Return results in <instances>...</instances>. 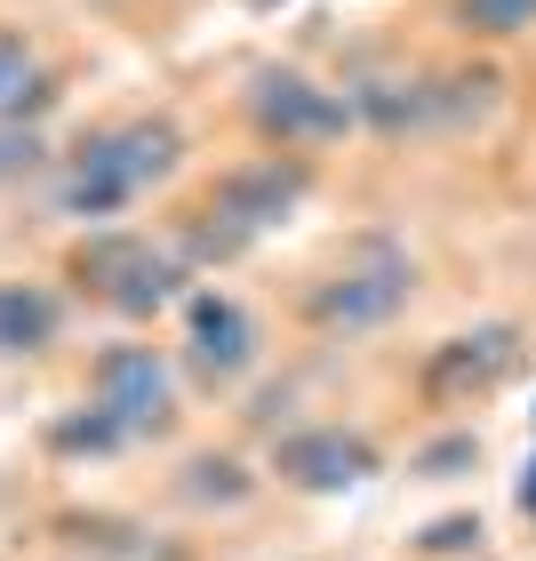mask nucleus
Segmentation results:
<instances>
[{
	"mask_svg": "<svg viewBox=\"0 0 536 561\" xmlns=\"http://www.w3.org/2000/svg\"><path fill=\"white\" fill-rule=\"evenodd\" d=\"M248 121H257V137L272 152H313V145H337V137L361 129V121H352V96L321 89L313 72H296V65H265L257 81H248Z\"/></svg>",
	"mask_w": 536,
	"mask_h": 561,
	"instance_id": "20e7f679",
	"label": "nucleus"
},
{
	"mask_svg": "<svg viewBox=\"0 0 536 561\" xmlns=\"http://www.w3.org/2000/svg\"><path fill=\"white\" fill-rule=\"evenodd\" d=\"M248 9H272V0H248Z\"/></svg>",
	"mask_w": 536,
	"mask_h": 561,
	"instance_id": "6ab92c4d",
	"label": "nucleus"
},
{
	"mask_svg": "<svg viewBox=\"0 0 536 561\" xmlns=\"http://www.w3.org/2000/svg\"><path fill=\"white\" fill-rule=\"evenodd\" d=\"M65 273L81 280L96 305H113L120 321H152L161 305L193 297V289H185V280H193L185 249H161V241L129 233V225H89V241L72 249V265H65Z\"/></svg>",
	"mask_w": 536,
	"mask_h": 561,
	"instance_id": "7ed1b4c3",
	"label": "nucleus"
},
{
	"mask_svg": "<svg viewBox=\"0 0 536 561\" xmlns=\"http://www.w3.org/2000/svg\"><path fill=\"white\" fill-rule=\"evenodd\" d=\"M272 473H280V490L345 497V490H361V481L385 473V449H376L361 425H296V433L272 442Z\"/></svg>",
	"mask_w": 536,
	"mask_h": 561,
	"instance_id": "423d86ee",
	"label": "nucleus"
},
{
	"mask_svg": "<svg viewBox=\"0 0 536 561\" xmlns=\"http://www.w3.org/2000/svg\"><path fill=\"white\" fill-rule=\"evenodd\" d=\"M513 505H521V514L536 522V457H528V466H521V490H513Z\"/></svg>",
	"mask_w": 536,
	"mask_h": 561,
	"instance_id": "a211bd4d",
	"label": "nucleus"
},
{
	"mask_svg": "<svg viewBox=\"0 0 536 561\" xmlns=\"http://www.w3.org/2000/svg\"><path fill=\"white\" fill-rule=\"evenodd\" d=\"M473 466H480V433H448V442L417 449V481H456V473H473Z\"/></svg>",
	"mask_w": 536,
	"mask_h": 561,
	"instance_id": "dca6fc26",
	"label": "nucleus"
},
{
	"mask_svg": "<svg viewBox=\"0 0 536 561\" xmlns=\"http://www.w3.org/2000/svg\"><path fill=\"white\" fill-rule=\"evenodd\" d=\"M40 442H48V457H113V449H129V433H120V417L96 410V401H81V410L48 417Z\"/></svg>",
	"mask_w": 536,
	"mask_h": 561,
	"instance_id": "f8f14e48",
	"label": "nucleus"
},
{
	"mask_svg": "<svg viewBox=\"0 0 536 561\" xmlns=\"http://www.w3.org/2000/svg\"><path fill=\"white\" fill-rule=\"evenodd\" d=\"M48 96H57V81H48L40 48L16 33V24H0V121H33Z\"/></svg>",
	"mask_w": 536,
	"mask_h": 561,
	"instance_id": "9b49d317",
	"label": "nucleus"
},
{
	"mask_svg": "<svg viewBox=\"0 0 536 561\" xmlns=\"http://www.w3.org/2000/svg\"><path fill=\"white\" fill-rule=\"evenodd\" d=\"M513 362H521V329H513V321H480V329H465V337L432 345L424 393H432V401H473V393L504 386Z\"/></svg>",
	"mask_w": 536,
	"mask_h": 561,
	"instance_id": "1a4fd4ad",
	"label": "nucleus"
},
{
	"mask_svg": "<svg viewBox=\"0 0 536 561\" xmlns=\"http://www.w3.org/2000/svg\"><path fill=\"white\" fill-rule=\"evenodd\" d=\"M40 161H48V145L33 121H0V185H24Z\"/></svg>",
	"mask_w": 536,
	"mask_h": 561,
	"instance_id": "2eb2a0df",
	"label": "nucleus"
},
{
	"mask_svg": "<svg viewBox=\"0 0 536 561\" xmlns=\"http://www.w3.org/2000/svg\"><path fill=\"white\" fill-rule=\"evenodd\" d=\"M257 353H265V337H257V313L241 297H224V289L185 297V369L200 386H241L257 369Z\"/></svg>",
	"mask_w": 536,
	"mask_h": 561,
	"instance_id": "6e6552de",
	"label": "nucleus"
},
{
	"mask_svg": "<svg viewBox=\"0 0 536 561\" xmlns=\"http://www.w3.org/2000/svg\"><path fill=\"white\" fill-rule=\"evenodd\" d=\"M456 24L480 41H521L536 33V0H456Z\"/></svg>",
	"mask_w": 536,
	"mask_h": 561,
	"instance_id": "4468645a",
	"label": "nucleus"
},
{
	"mask_svg": "<svg viewBox=\"0 0 536 561\" xmlns=\"http://www.w3.org/2000/svg\"><path fill=\"white\" fill-rule=\"evenodd\" d=\"M176 490H185L193 505H248V497H257V473H248L241 457H193Z\"/></svg>",
	"mask_w": 536,
	"mask_h": 561,
	"instance_id": "ddd939ff",
	"label": "nucleus"
},
{
	"mask_svg": "<svg viewBox=\"0 0 536 561\" xmlns=\"http://www.w3.org/2000/svg\"><path fill=\"white\" fill-rule=\"evenodd\" d=\"M408 297H417V257H408L393 233H361L313 289H304V321L328 329V337H369V329H385Z\"/></svg>",
	"mask_w": 536,
	"mask_h": 561,
	"instance_id": "f03ea898",
	"label": "nucleus"
},
{
	"mask_svg": "<svg viewBox=\"0 0 536 561\" xmlns=\"http://www.w3.org/2000/svg\"><path fill=\"white\" fill-rule=\"evenodd\" d=\"M417 546H424V553H473V546H480V522H473V514H448V522H432Z\"/></svg>",
	"mask_w": 536,
	"mask_h": 561,
	"instance_id": "f3484780",
	"label": "nucleus"
},
{
	"mask_svg": "<svg viewBox=\"0 0 536 561\" xmlns=\"http://www.w3.org/2000/svg\"><path fill=\"white\" fill-rule=\"evenodd\" d=\"M304 193H313V169H304L296 152H257V161L224 169L217 185H209V217L224 225V233L257 241V233H272V225L296 217Z\"/></svg>",
	"mask_w": 536,
	"mask_h": 561,
	"instance_id": "0eeeda50",
	"label": "nucleus"
},
{
	"mask_svg": "<svg viewBox=\"0 0 536 561\" xmlns=\"http://www.w3.org/2000/svg\"><path fill=\"white\" fill-rule=\"evenodd\" d=\"M65 337V297L48 280H0V362H40Z\"/></svg>",
	"mask_w": 536,
	"mask_h": 561,
	"instance_id": "9d476101",
	"label": "nucleus"
},
{
	"mask_svg": "<svg viewBox=\"0 0 536 561\" xmlns=\"http://www.w3.org/2000/svg\"><path fill=\"white\" fill-rule=\"evenodd\" d=\"M185 169V129L168 113H129V121H105L89 129L81 145L65 152V176H57V209L81 217V225H113L137 193L168 185Z\"/></svg>",
	"mask_w": 536,
	"mask_h": 561,
	"instance_id": "f257e3e1",
	"label": "nucleus"
},
{
	"mask_svg": "<svg viewBox=\"0 0 536 561\" xmlns=\"http://www.w3.org/2000/svg\"><path fill=\"white\" fill-rule=\"evenodd\" d=\"M89 401L120 417L129 442H152L176 425V369L161 362V345H105L89 362Z\"/></svg>",
	"mask_w": 536,
	"mask_h": 561,
	"instance_id": "39448f33",
	"label": "nucleus"
}]
</instances>
